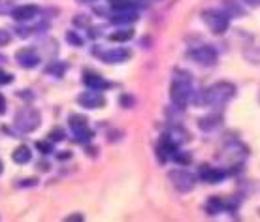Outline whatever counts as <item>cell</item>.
I'll use <instances>...</instances> for the list:
<instances>
[{"instance_id":"1","label":"cell","mask_w":260,"mask_h":222,"mask_svg":"<svg viewBox=\"0 0 260 222\" xmlns=\"http://www.w3.org/2000/svg\"><path fill=\"white\" fill-rule=\"evenodd\" d=\"M236 96V85L230 81H217L211 87L204 89L200 96V104L211 105V107H219V105L228 104L230 100Z\"/></svg>"},{"instance_id":"2","label":"cell","mask_w":260,"mask_h":222,"mask_svg":"<svg viewBox=\"0 0 260 222\" xmlns=\"http://www.w3.org/2000/svg\"><path fill=\"white\" fill-rule=\"evenodd\" d=\"M192 79H190V73L187 72H176L174 79H172V87H170V100H172V104L183 109V107H187L190 100H192Z\"/></svg>"},{"instance_id":"3","label":"cell","mask_w":260,"mask_h":222,"mask_svg":"<svg viewBox=\"0 0 260 222\" xmlns=\"http://www.w3.org/2000/svg\"><path fill=\"white\" fill-rule=\"evenodd\" d=\"M247 157H249V149L241 143L240 139H234V137L224 141V145L219 151L221 162L230 166V168H234V170H240Z\"/></svg>"},{"instance_id":"4","label":"cell","mask_w":260,"mask_h":222,"mask_svg":"<svg viewBox=\"0 0 260 222\" xmlns=\"http://www.w3.org/2000/svg\"><path fill=\"white\" fill-rule=\"evenodd\" d=\"M202 21L206 23V26L213 34H224L230 26V15L224 10H219V8L206 10L202 13Z\"/></svg>"},{"instance_id":"5","label":"cell","mask_w":260,"mask_h":222,"mask_svg":"<svg viewBox=\"0 0 260 222\" xmlns=\"http://www.w3.org/2000/svg\"><path fill=\"white\" fill-rule=\"evenodd\" d=\"M40 123H42V115L34 107H23V109H19L15 113V119H13L15 128L19 132H23V134L34 132L40 126Z\"/></svg>"},{"instance_id":"6","label":"cell","mask_w":260,"mask_h":222,"mask_svg":"<svg viewBox=\"0 0 260 222\" xmlns=\"http://www.w3.org/2000/svg\"><path fill=\"white\" fill-rule=\"evenodd\" d=\"M170 177V183L174 184V189L181 194H187L190 190L194 189L196 184V175H192L190 171L187 170H174L168 173Z\"/></svg>"},{"instance_id":"7","label":"cell","mask_w":260,"mask_h":222,"mask_svg":"<svg viewBox=\"0 0 260 222\" xmlns=\"http://www.w3.org/2000/svg\"><path fill=\"white\" fill-rule=\"evenodd\" d=\"M70 128L74 130V139L78 143H85V141H91L92 139V130L87 126V119L83 115H70Z\"/></svg>"},{"instance_id":"8","label":"cell","mask_w":260,"mask_h":222,"mask_svg":"<svg viewBox=\"0 0 260 222\" xmlns=\"http://www.w3.org/2000/svg\"><path fill=\"white\" fill-rule=\"evenodd\" d=\"M189 57L194 60V62H198L200 66H215L217 64V59H219L215 47H211V46L196 47V49H192V51L189 53Z\"/></svg>"},{"instance_id":"9","label":"cell","mask_w":260,"mask_h":222,"mask_svg":"<svg viewBox=\"0 0 260 222\" xmlns=\"http://www.w3.org/2000/svg\"><path fill=\"white\" fill-rule=\"evenodd\" d=\"M78 104L81 107H87V109H100V107H104L106 98L100 94V91L89 89L87 92H81L78 96Z\"/></svg>"},{"instance_id":"10","label":"cell","mask_w":260,"mask_h":222,"mask_svg":"<svg viewBox=\"0 0 260 222\" xmlns=\"http://www.w3.org/2000/svg\"><path fill=\"white\" fill-rule=\"evenodd\" d=\"M208 213L209 215H217V213H236L238 209V202H230V200H222V198L215 196L208 202Z\"/></svg>"},{"instance_id":"11","label":"cell","mask_w":260,"mask_h":222,"mask_svg":"<svg viewBox=\"0 0 260 222\" xmlns=\"http://www.w3.org/2000/svg\"><path fill=\"white\" fill-rule=\"evenodd\" d=\"M226 175H228V170H221V168H209V166H202L200 171H198V177H200L202 181L211 183V184L221 183L222 179H226Z\"/></svg>"},{"instance_id":"12","label":"cell","mask_w":260,"mask_h":222,"mask_svg":"<svg viewBox=\"0 0 260 222\" xmlns=\"http://www.w3.org/2000/svg\"><path fill=\"white\" fill-rule=\"evenodd\" d=\"M15 60L19 62V66L30 70V68H36L40 64V55L30 47H25V49H19L15 53Z\"/></svg>"},{"instance_id":"13","label":"cell","mask_w":260,"mask_h":222,"mask_svg":"<svg viewBox=\"0 0 260 222\" xmlns=\"http://www.w3.org/2000/svg\"><path fill=\"white\" fill-rule=\"evenodd\" d=\"M96 55L104 62H108V64H121V62H126L130 59V51L124 49V47L110 49V51H104V53H96Z\"/></svg>"},{"instance_id":"14","label":"cell","mask_w":260,"mask_h":222,"mask_svg":"<svg viewBox=\"0 0 260 222\" xmlns=\"http://www.w3.org/2000/svg\"><path fill=\"white\" fill-rule=\"evenodd\" d=\"M110 21L113 25H130L138 21V12L136 10H113Z\"/></svg>"},{"instance_id":"15","label":"cell","mask_w":260,"mask_h":222,"mask_svg":"<svg viewBox=\"0 0 260 222\" xmlns=\"http://www.w3.org/2000/svg\"><path fill=\"white\" fill-rule=\"evenodd\" d=\"M36 15H38V8L30 6V4H26V6H15V10L12 12V17L15 21H19V23L32 21Z\"/></svg>"},{"instance_id":"16","label":"cell","mask_w":260,"mask_h":222,"mask_svg":"<svg viewBox=\"0 0 260 222\" xmlns=\"http://www.w3.org/2000/svg\"><path fill=\"white\" fill-rule=\"evenodd\" d=\"M221 124H222V115H219V113H209V115H206V117H202L200 121H198V126H200V130H204V132L217 130Z\"/></svg>"},{"instance_id":"17","label":"cell","mask_w":260,"mask_h":222,"mask_svg":"<svg viewBox=\"0 0 260 222\" xmlns=\"http://www.w3.org/2000/svg\"><path fill=\"white\" fill-rule=\"evenodd\" d=\"M83 83L89 89H92V91H106L108 87H110V83L106 81L104 78H100L98 73H85V78H83Z\"/></svg>"},{"instance_id":"18","label":"cell","mask_w":260,"mask_h":222,"mask_svg":"<svg viewBox=\"0 0 260 222\" xmlns=\"http://www.w3.org/2000/svg\"><path fill=\"white\" fill-rule=\"evenodd\" d=\"M13 162L15 164H26V162H30V158H32V153H30V149L26 147V145H19L17 149L13 151Z\"/></svg>"},{"instance_id":"19","label":"cell","mask_w":260,"mask_h":222,"mask_svg":"<svg viewBox=\"0 0 260 222\" xmlns=\"http://www.w3.org/2000/svg\"><path fill=\"white\" fill-rule=\"evenodd\" d=\"M222 10L230 15V19H232V17H238V15H245V10H243L236 0H224V8H222Z\"/></svg>"},{"instance_id":"20","label":"cell","mask_w":260,"mask_h":222,"mask_svg":"<svg viewBox=\"0 0 260 222\" xmlns=\"http://www.w3.org/2000/svg\"><path fill=\"white\" fill-rule=\"evenodd\" d=\"M166 136L174 141L176 145H179V143H185V141H189V134L183 130V128H174V130H170Z\"/></svg>"},{"instance_id":"21","label":"cell","mask_w":260,"mask_h":222,"mask_svg":"<svg viewBox=\"0 0 260 222\" xmlns=\"http://www.w3.org/2000/svg\"><path fill=\"white\" fill-rule=\"evenodd\" d=\"M243 57H245L249 62L260 64V46H249L247 49L243 51Z\"/></svg>"},{"instance_id":"22","label":"cell","mask_w":260,"mask_h":222,"mask_svg":"<svg viewBox=\"0 0 260 222\" xmlns=\"http://www.w3.org/2000/svg\"><path fill=\"white\" fill-rule=\"evenodd\" d=\"M134 36V30L132 28H124V30H117V32L110 34L111 42H128Z\"/></svg>"},{"instance_id":"23","label":"cell","mask_w":260,"mask_h":222,"mask_svg":"<svg viewBox=\"0 0 260 222\" xmlns=\"http://www.w3.org/2000/svg\"><path fill=\"white\" fill-rule=\"evenodd\" d=\"M110 6L113 10H136L134 0H110Z\"/></svg>"},{"instance_id":"24","label":"cell","mask_w":260,"mask_h":222,"mask_svg":"<svg viewBox=\"0 0 260 222\" xmlns=\"http://www.w3.org/2000/svg\"><path fill=\"white\" fill-rule=\"evenodd\" d=\"M17 0H0V15H12Z\"/></svg>"},{"instance_id":"25","label":"cell","mask_w":260,"mask_h":222,"mask_svg":"<svg viewBox=\"0 0 260 222\" xmlns=\"http://www.w3.org/2000/svg\"><path fill=\"white\" fill-rule=\"evenodd\" d=\"M174 160H176V164H179L181 168H185V166H189V164H190V155H189V153L176 151V153H174Z\"/></svg>"},{"instance_id":"26","label":"cell","mask_w":260,"mask_h":222,"mask_svg":"<svg viewBox=\"0 0 260 222\" xmlns=\"http://www.w3.org/2000/svg\"><path fill=\"white\" fill-rule=\"evenodd\" d=\"M46 72L47 73H55V76H62V73L66 72V66L64 64H60V62H57V64H51V66H47L46 68Z\"/></svg>"},{"instance_id":"27","label":"cell","mask_w":260,"mask_h":222,"mask_svg":"<svg viewBox=\"0 0 260 222\" xmlns=\"http://www.w3.org/2000/svg\"><path fill=\"white\" fill-rule=\"evenodd\" d=\"M49 137H51V141H62V139L66 137V134L60 126H55V128L49 132Z\"/></svg>"},{"instance_id":"28","label":"cell","mask_w":260,"mask_h":222,"mask_svg":"<svg viewBox=\"0 0 260 222\" xmlns=\"http://www.w3.org/2000/svg\"><path fill=\"white\" fill-rule=\"evenodd\" d=\"M66 40H68V44H72V46H78V47L83 46V40L79 38L76 32H66Z\"/></svg>"},{"instance_id":"29","label":"cell","mask_w":260,"mask_h":222,"mask_svg":"<svg viewBox=\"0 0 260 222\" xmlns=\"http://www.w3.org/2000/svg\"><path fill=\"white\" fill-rule=\"evenodd\" d=\"M36 149H38L40 153H44V155H49V153H53V145H51V141H38V143H36Z\"/></svg>"},{"instance_id":"30","label":"cell","mask_w":260,"mask_h":222,"mask_svg":"<svg viewBox=\"0 0 260 222\" xmlns=\"http://www.w3.org/2000/svg\"><path fill=\"white\" fill-rule=\"evenodd\" d=\"M13 81V76L12 73L4 72V70H0V85H8V83H12Z\"/></svg>"},{"instance_id":"31","label":"cell","mask_w":260,"mask_h":222,"mask_svg":"<svg viewBox=\"0 0 260 222\" xmlns=\"http://www.w3.org/2000/svg\"><path fill=\"white\" fill-rule=\"evenodd\" d=\"M12 42V36H10V32H6V30H0V47L8 46Z\"/></svg>"},{"instance_id":"32","label":"cell","mask_w":260,"mask_h":222,"mask_svg":"<svg viewBox=\"0 0 260 222\" xmlns=\"http://www.w3.org/2000/svg\"><path fill=\"white\" fill-rule=\"evenodd\" d=\"M74 25H79V26L89 25V17H85V15H78V17L74 19Z\"/></svg>"},{"instance_id":"33","label":"cell","mask_w":260,"mask_h":222,"mask_svg":"<svg viewBox=\"0 0 260 222\" xmlns=\"http://www.w3.org/2000/svg\"><path fill=\"white\" fill-rule=\"evenodd\" d=\"M119 104H123V105H126V107H130V105L134 104V100L130 98V96H121V98H119Z\"/></svg>"},{"instance_id":"34","label":"cell","mask_w":260,"mask_h":222,"mask_svg":"<svg viewBox=\"0 0 260 222\" xmlns=\"http://www.w3.org/2000/svg\"><path fill=\"white\" fill-rule=\"evenodd\" d=\"M6 113V98L0 94V115H4Z\"/></svg>"},{"instance_id":"35","label":"cell","mask_w":260,"mask_h":222,"mask_svg":"<svg viewBox=\"0 0 260 222\" xmlns=\"http://www.w3.org/2000/svg\"><path fill=\"white\" fill-rule=\"evenodd\" d=\"M36 183H38V179H25V181L21 183V187H34Z\"/></svg>"},{"instance_id":"36","label":"cell","mask_w":260,"mask_h":222,"mask_svg":"<svg viewBox=\"0 0 260 222\" xmlns=\"http://www.w3.org/2000/svg\"><path fill=\"white\" fill-rule=\"evenodd\" d=\"M66 220H68V222H74V220H83V215H70V216H66Z\"/></svg>"},{"instance_id":"37","label":"cell","mask_w":260,"mask_h":222,"mask_svg":"<svg viewBox=\"0 0 260 222\" xmlns=\"http://www.w3.org/2000/svg\"><path fill=\"white\" fill-rule=\"evenodd\" d=\"M247 6H260V0H243Z\"/></svg>"},{"instance_id":"38","label":"cell","mask_w":260,"mask_h":222,"mask_svg":"<svg viewBox=\"0 0 260 222\" xmlns=\"http://www.w3.org/2000/svg\"><path fill=\"white\" fill-rule=\"evenodd\" d=\"M2 170H4V164H2V160H0V173H2Z\"/></svg>"},{"instance_id":"39","label":"cell","mask_w":260,"mask_h":222,"mask_svg":"<svg viewBox=\"0 0 260 222\" xmlns=\"http://www.w3.org/2000/svg\"><path fill=\"white\" fill-rule=\"evenodd\" d=\"M79 2H85V4H87V2H94V0H79Z\"/></svg>"},{"instance_id":"40","label":"cell","mask_w":260,"mask_h":222,"mask_svg":"<svg viewBox=\"0 0 260 222\" xmlns=\"http://www.w3.org/2000/svg\"><path fill=\"white\" fill-rule=\"evenodd\" d=\"M258 102H260V92H258Z\"/></svg>"}]
</instances>
